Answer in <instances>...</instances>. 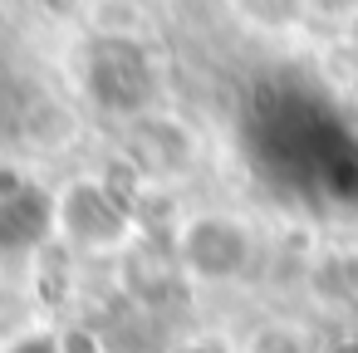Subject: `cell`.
Listing matches in <instances>:
<instances>
[{"label":"cell","instance_id":"cell-6","mask_svg":"<svg viewBox=\"0 0 358 353\" xmlns=\"http://www.w3.org/2000/svg\"><path fill=\"white\" fill-rule=\"evenodd\" d=\"M45 10L50 15H74V10H84V0H45Z\"/></svg>","mask_w":358,"mask_h":353},{"label":"cell","instance_id":"cell-4","mask_svg":"<svg viewBox=\"0 0 358 353\" xmlns=\"http://www.w3.org/2000/svg\"><path fill=\"white\" fill-rule=\"evenodd\" d=\"M245 353H309V333L289 319H270L245 338Z\"/></svg>","mask_w":358,"mask_h":353},{"label":"cell","instance_id":"cell-2","mask_svg":"<svg viewBox=\"0 0 358 353\" xmlns=\"http://www.w3.org/2000/svg\"><path fill=\"white\" fill-rule=\"evenodd\" d=\"M89 30L103 40H143L148 35V15L138 0H84Z\"/></svg>","mask_w":358,"mask_h":353},{"label":"cell","instance_id":"cell-1","mask_svg":"<svg viewBox=\"0 0 358 353\" xmlns=\"http://www.w3.org/2000/svg\"><path fill=\"white\" fill-rule=\"evenodd\" d=\"M182 260L211 284L236 280L245 270V260H250V231L241 221H231V216H216V211L196 216L182 231Z\"/></svg>","mask_w":358,"mask_h":353},{"label":"cell","instance_id":"cell-5","mask_svg":"<svg viewBox=\"0 0 358 353\" xmlns=\"http://www.w3.org/2000/svg\"><path fill=\"white\" fill-rule=\"evenodd\" d=\"M304 10H309L314 20L348 25V20H358V0H304Z\"/></svg>","mask_w":358,"mask_h":353},{"label":"cell","instance_id":"cell-3","mask_svg":"<svg viewBox=\"0 0 358 353\" xmlns=\"http://www.w3.org/2000/svg\"><path fill=\"white\" fill-rule=\"evenodd\" d=\"M236 15L250 25V30H294L309 10H304V0H231Z\"/></svg>","mask_w":358,"mask_h":353},{"label":"cell","instance_id":"cell-7","mask_svg":"<svg viewBox=\"0 0 358 353\" xmlns=\"http://www.w3.org/2000/svg\"><path fill=\"white\" fill-rule=\"evenodd\" d=\"M343 270H348V284L358 289V250H348V260H343Z\"/></svg>","mask_w":358,"mask_h":353}]
</instances>
